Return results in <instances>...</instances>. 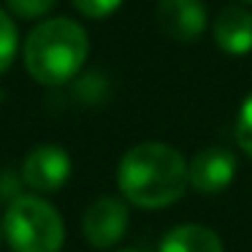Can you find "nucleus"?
<instances>
[{
    "label": "nucleus",
    "instance_id": "obj_1",
    "mask_svg": "<svg viewBox=\"0 0 252 252\" xmlns=\"http://www.w3.org/2000/svg\"><path fill=\"white\" fill-rule=\"evenodd\" d=\"M117 182L130 203L141 209H163L185 195L187 163L168 144L144 141L120 160Z\"/></svg>",
    "mask_w": 252,
    "mask_h": 252
},
{
    "label": "nucleus",
    "instance_id": "obj_2",
    "mask_svg": "<svg viewBox=\"0 0 252 252\" xmlns=\"http://www.w3.org/2000/svg\"><path fill=\"white\" fill-rule=\"evenodd\" d=\"M87 52L90 41L79 22L68 17L46 19L25 41V68L35 82L60 87L79 73Z\"/></svg>",
    "mask_w": 252,
    "mask_h": 252
},
{
    "label": "nucleus",
    "instance_id": "obj_3",
    "mask_svg": "<svg viewBox=\"0 0 252 252\" xmlns=\"http://www.w3.org/2000/svg\"><path fill=\"white\" fill-rule=\"evenodd\" d=\"M3 233L14 252H60L65 239L57 209L35 195H22L8 206Z\"/></svg>",
    "mask_w": 252,
    "mask_h": 252
},
{
    "label": "nucleus",
    "instance_id": "obj_4",
    "mask_svg": "<svg viewBox=\"0 0 252 252\" xmlns=\"http://www.w3.org/2000/svg\"><path fill=\"white\" fill-rule=\"evenodd\" d=\"M71 176V160H68L65 149L55 147V144H41L25 158L22 165V179L28 187L35 192H55Z\"/></svg>",
    "mask_w": 252,
    "mask_h": 252
},
{
    "label": "nucleus",
    "instance_id": "obj_5",
    "mask_svg": "<svg viewBox=\"0 0 252 252\" xmlns=\"http://www.w3.org/2000/svg\"><path fill=\"white\" fill-rule=\"evenodd\" d=\"M127 228V209L117 198H98L84 212V236L93 247H114Z\"/></svg>",
    "mask_w": 252,
    "mask_h": 252
},
{
    "label": "nucleus",
    "instance_id": "obj_6",
    "mask_svg": "<svg viewBox=\"0 0 252 252\" xmlns=\"http://www.w3.org/2000/svg\"><path fill=\"white\" fill-rule=\"evenodd\" d=\"M158 22L168 38L190 44L206 30V8L201 0H160Z\"/></svg>",
    "mask_w": 252,
    "mask_h": 252
},
{
    "label": "nucleus",
    "instance_id": "obj_7",
    "mask_svg": "<svg viewBox=\"0 0 252 252\" xmlns=\"http://www.w3.org/2000/svg\"><path fill=\"white\" fill-rule=\"evenodd\" d=\"M236 176V158L228 149H203L187 165V182L201 192H220L233 182Z\"/></svg>",
    "mask_w": 252,
    "mask_h": 252
},
{
    "label": "nucleus",
    "instance_id": "obj_8",
    "mask_svg": "<svg viewBox=\"0 0 252 252\" xmlns=\"http://www.w3.org/2000/svg\"><path fill=\"white\" fill-rule=\"evenodd\" d=\"M214 41L225 55H247L252 49V14L244 8H222L214 19Z\"/></svg>",
    "mask_w": 252,
    "mask_h": 252
},
{
    "label": "nucleus",
    "instance_id": "obj_9",
    "mask_svg": "<svg viewBox=\"0 0 252 252\" xmlns=\"http://www.w3.org/2000/svg\"><path fill=\"white\" fill-rule=\"evenodd\" d=\"M160 252H222V241L203 225H179L160 244Z\"/></svg>",
    "mask_w": 252,
    "mask_h": 252
},
{
    "label": "nucleus",
    "instance_id": "obj_10",
    "mask_svg": "<svg viewBox=\"0 0 252 252\" xmlns=\"http://www.w3.org/2000/svg\"><path fill=\"white\" fill-rule=\"evenodd\" d=\"M14 55H17V28L11 17L0 8V73L11 65Z\"/></svg>",
    "mask_w": 252,
    "mask_h": 252
},
{
    "label": "nucleus",
    "instance_id": "obj_11",
    "mask_svg": "<svg viewBox=\"0 0 252 252\" xmlns=\"http://www.w3.org/2000/svg\"><path fill=\"white\" fill-rule=\"evenodd\" d=\"M236 141L252 158V93L247 95V100L241 103L239 120H236Z\"/></svg>",
    "mask_w": 252,
    "mask_h": 252
},
{
    "label": "nucleus",
    "instance_id": "obj_12",
    "mask_svg": "<svg viewBox=\"0 0 252 252\" xmlns=\"http://www.w3.org/2000/svg\"><path fill=\"white\" fill-rule=\"evenodd\" d=\"M6 6L8 11H14L22 19H35V17H44L55 6V0H6Z\"/></svg>",
    "mask_w": 252,
    "mask_h": 252
},
{
    "label": "nucleus",
    "instance_id": "obj_13",
    "mask_svg": "<svg viewBox=\"0 0 252 252\" xmlns=\"http://www.w3.org/2000/svg\"><path fill=\"white\" fill-rule=\"evenodd\" d=\"M122 0H73V6L84 14V17H93V19H100V17H109L120 8Z\"/></svg>",
    "mask_w": 252,
    "mask_h": 252
},
{
    "label": "nucleus",
    "instance_id": "obj_14",
    "mask_svg": "<svg viewBox=\"0 0 252 252\" xmlns=\"http://www.w3.org/2000/svg\"><path fill=\"white\" fill-rule=\"evenodd\" d=\"M122 252H138V250H122Z\"/></svg>",
    "mask_w": 252,
    "mask_h": 252
},
{
    "label": "nucleus",
    "instance_id": "obj_15",
    "mask_svg": "<svg viewBox=\"0 0 252 252\" xmlns=\"http://www.w3.org/2000/svg\"><path fill=\"white\" fill-rule=\"evenodd\" d=\"M0 233H3V225H0Z\"/></svg>",
    "mask_w": 252,
    "mask_h": 252
},
{
    "label": "nucleus",
    "instance_id": "obj_16",
    "mask_svg": "<svg viewBox=\"0 0 252 252\" xmlns=\"http://www.w3.org/2000/svg\"><path fill=\"white\" fill-rule=\"evenodd\" d=\"M244 3H252V0H244Z\"/></svg>",
    "mask_w": 252,
    "mask_h": 252
}]
</instances>
